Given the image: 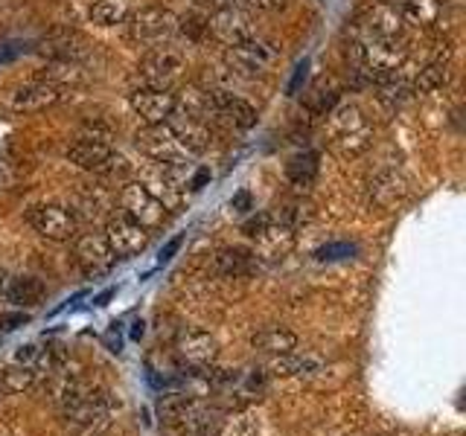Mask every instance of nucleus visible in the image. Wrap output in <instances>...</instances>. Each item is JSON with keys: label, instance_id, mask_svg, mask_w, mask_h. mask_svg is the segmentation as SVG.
<instances>
[{"label": "nucleus", "instance_id": "7c9ffc66", "mask_svg": "<svg viewBox=\"0 0 466 436\" xmlns=\"http://www.w3.org/2000/svg\"><path fill=\"white\" fill-rule=\"evenodd\" d=\"M213 436H262L259 421L251 413H237L225 421H218Z\"/></svg>", "mask_w": 466, "mask_h": 436}, {"label": "nucleus", "instance_id": "2f4dec72", "mask_svg": "<svg viewBox=\"0 0 466 436\" xmlns=\"http://www.w3.org/2000/svg\"><path fill=\"white\" fill-rule=\"evenodd\" d=\"M315 172H318V157L315 154H300V157H295L289 164V178L295 181L298 186L312 183Z\"/></svg>", "mask_w": 466, "mask_h": 436}, {"label": "nucleus", "instance_id": "9b49d317", "mask_svg": "<svg viewBox=\"0 0 466 436\" xmlns=\"http://www.w3.org/2000/svg\"><path fill=\"white\" fill-rule=\"evenodd\" d=\"M67 160L85 172H116L126 164L106 140H94V137H82L73 143L67 149Z\"/></svg>", "mask_w": 466, "mask_h": 436}, {"label": "nucleus", "instance_id": "473e14b6", "mask_svg": "<svg viewBox=\"0 0 466 436\" xmlns=\"http://www.w3.org/2000/svg\"><path fill=\"white\" fill-rule=\"evenodd\" d=\"M175 29H181V35L189 38V41H208V18H201V15H187V18H181L178 24H175Z\"/></svg>", "mask_w": 466, "mask_h": 436}, {"label": "nucleus", "instance_id": "4be33fe9", "mask_svg": "<svg viewBox=\"0 0 466 436\" xmlns=\"http://www.w3.org/2000/svg\"><path fill=\"white\" fill-rule=\"evenodd\" d=\"M257 262L251 253L239 251V247H225V251H218L213 256V271L218 276H225V280H242V276L254 273Z\"/></svg>", "mask_w": 466, "mask_h": 436}, {"label": "nucleus", "instance_id": "c85d7f7f", "mask_svg": "<svg viewBox=\"0 0 466 436\" xmlns=\"http://www.w3.org/2000/svg\"><path fill=\"white\" fill-rule=\"evenodd\" d=\"M38 382V372L33 367H24V363H12V367H6L4 372H0V390L4 392H26L33 390Z\"/></svg>", "mask_w": 466, "mask_h": 436}, {"label": "nucleus", "instance_id": "5701e85b", "mask_svg": "<svg viewBox=\"0 0 466 436\" xmlns=\"http://www.w3.org/2000/svg\"><path fill=\"white\" fill-rule=\"evenodd\" d=\"M4 300L12 305H21V309H33V305H41L44 300V285L35 276H15V280H6L4 285Z\"/></svg>", "mask_w": 466, "mask_h": 436}, {"label": "nucleus", "instance_id": "39448f33", "mask_svg": "<svg viewBox=\"0 0 466 436\" xmlns=\"http://www.w3.org/2000/svg\"><path fill=\"white\" fill-rule=\"evenodd\" d=\"M26 222L41 239L56 242V244L73 242L79 236L76 215H73L67 207H62V203H38V207L26 213Z\"/></svg>", "mask_w": 466, "mask_h": 436}, {"label": "nucleus", "instance_id": "e433bc0d", "mask_svg": "<svg viewBox=\"0 0 466 436\" xmlns=\"http://www.w3.org/2000/svg\"><path fill=\"white\" fill-rule=\"evenodd\" d=\"M230 210H233V213H239V215H245L248 210H251V195H248V193L233 195V201H230Z\"/></svg>", "mask_w": 466, "mask_h": 436}, {"label": "nucleus", "instance_id": "79ce46f5", "mask_svg": "<svg viewBox=\"0 0 466 436\" xmlns=\"http://www.w3.org/2000/svg\"><path fill=\"white\" fill-rule=\"evenodd\" d=\"M0 399H4V390H0Z\"/></svg>", "mask_w": 466, "mask_h": 436}, {"label": "nucleus", "instance_id": "ddd939ff", "mask_svg": "<svg viewBox=\"0 0 466 436\" xmlns=\"http://www.w3.org/2000/svg\"><path fill=\"white\" fill-rule=\"evenodd\" d=\"M210 120H222L230 128H254L257 111L251 102H245L242 96L230 91H210Z\"/></svg>", "mask_w": 466, "mask_h": 436}, {"label": "nucleus", "instance_id": "a211bd4d", "mask_svg": "<svg viewBox=\"0 0 466 436\" xmlns=\"http://www.w3.org/2000/svg\"><path fill=\"white\" fill-rule=\"evenodd\" d=\"M364 29H368V35L373 38H402L405 35L402 12L397 6L376 0V4L364 9Z\"/></svg>", "mask_w": 466, "mask_h": 436}, {"label": "nucleus", "instance_id": "0eeeda50", "mask_svg": "<svg viewBox=\"0 0 466 436\" xmlns=\"http://www.w3.org/2000/svg\"><path fill=\"white\" fill-rule=\"evenodd\" d=\"M120 210H123V215H128L131 222L143 224L146 230L157 227L167 218V207L140 181H131L120 189Z\"/></svg>", "mask_w": 466, "mask_h": 436}, {"label": "nucleus", "instance_id": "f704fd0d", "mask_svg": "<svg viewBox=\"0 0 466 436\" xmlns=\"http://www.w3.org/2000/svg\"><path fill=\"white\" fill-rule=\"evenodd\" d=\"M268 224H271V215H268V213H259V215H254V218H248V222L242 224V230H245L251 239H257L259 233L266 230Z\"/></svg>", "mask_w": 466, "mask_h": 436}, {"label": "nucleus", "instance_id": "bb28decb", "mask_svg": "<svg viewBox=\"0 0 466 436\" xmlns=\"http://www.w3.org/2000/svg\"><path fill=\"white\" fill-rule=\"evenodd\" d=\"M449 76H451V62H426L420 67V73H417V79H414V84H411V91L414 94H437L441 87H446V82H449Z\"/></svg>", "mask_w": 466, "mask_h": 436}, {"label": "nucleus", "instance_id": "2eb2a0df", "mask_svg": "<svg viewBox=\"0 0 466 436\" xmlns=\"http://www.w3.org/2000/svg\"><path fill=\"white\" fill-rule=\"evenodd\" d=\"M175 349H178L181 361L189 363V367H196V370H208L210 363L216 361V355H218L216 338L208 332H201V329H184L178 334V343H175Z\"/></svg>", "mask_w": 466, "mask_h": 436}, {"label": "nucleus", "instance_id": "4468645a", "mask_svg": "<svg viewBox=\"0 0 466 436\" xmlns=\"http://www.w3.org/2000/svg\"><path fill=\"white\" fill-rule=\"evenodd\" d=\"M364 193H368V203L376 210H390L408 195V181L397 169H379L373 178L364 183Z\"/></svg>", "mask_w": 466, "mask_h": 436}, {"label": "nucleus", "instance_id": "393cba45", "mask_svg": "<svg viewBox=\"0 0 466 436\" xmlns=\"http://www.w3.org/2000/svg\"><path fill=\"white\" fill-rule=\"evenodd\" d=\"M47 390H50V401L58 404V407H65L67 401H73L76 396H82V392H85V384L79 382V375H76V372H67V370L62 367V370L50 372Z\"/></svg>", "mask_w": 466, "mask_h": 436}, {"label": "nucleus", "instance_id": "6e6552de", "mask_svg": "<svg viewBox=\"0 0 466 436\" xmlns=\"http://www.w3.org/2000/svg\"><path fill=\"white\" fill-rule=\"evenodd\" d=\"M128 108L135 111L146 125L155 123H169L175 116V94L169 87H155V84H140L128 96Z\"/></svg>", "mask_w": 466, "mask_h": 436}, {"label": "nucleus", "instance_id": "72a5a7b5", "mask_svg": "<svg viewBox=\"0 0 466 436\" xmlns=\"http://www.w3.org/2000/svg\"><path fill=\"white\" fill-rule=\"evenodd\" d=\"M414 91H411V84L408 82H393V76L390 79H382V84H379V99L382 102H390V105H400V102H405L408 96H411Z\"/></svg>", "mask_w": 466, "mask_h": 436}, {"label": "nucleus", "instance_id": "c9c22d12", "mask_svg": "<svg viewBox=\"0 0 466 436\" xmlns=\"http://www.w3.org/2000/svg\"><path fill=\"white\" fill-rule=\"evenodd\" d=\"M239 6H251L257 12H280L286 0H239Z\"/></svg>", "mask_w": 466, "mask_h": 436}, {"label": "nucleus", "instance_id": "a19ab883", "mask_svg": "<svg viewBox=\"0 0 466 436\" xmlns=\"http://www.w3.org/2000/svg\"><path fill=\"white\" fill-rule=\"evenodd\" d=\"M382 4H390V6H397V9H400V6L405 4V0H382Z\"/></svg>", "mask_w": 466, "mask_h": 436}, {"label": "nucleus", "instance_id": "4c0bfd02", "mask_svg": "<svg viewBox=\"0 0 466 436\" xmlns=\"http://www.w3.org/2000/svg\"><path fill=\"white\" fill-rule=\"evenodd\" d=\"M198 6H210V9H218V6H239V0H196Z\"/></svg>", "mask_w": 466, "mask_h": 436}, {"label": "nucleus", "instance_id": "9d476101", "mask_svg": "<svg viewBox=\"0 0 466 436\" xmlns=\"http://www.w3.org/2000/svg\"><path fill=\"white\" fill-rule=\"evenodd\" d=\"M181 73H184V55L172 47H157L152 53H146L137 64L140 84L169 87L175 79H181Z\"/></svg>", "mask_w": 466, "mask_h": 436}, {"label": "nucleus", "instance_id": "cd10ccee", "mask_svg": "<svg viewBox=\"0 0 466 436\" xmlns=\"http://www.w3.org/2000/svg\"><path fill=\"white\" fill-rule=\"evenodd\" d=\"M329 145H332V152L339 154L341 160H359V157L373 145V128H370V125H364V128L353 131V134L332 140Z\"/></svg>", "mask_w": 466, "mask_h": 436}, {"label": "nucleus", "instance_id": "58836bf2", "mask_svg": "<svg viewBox=\"0 0 466 436\" xmlns=\"http://www.w3.org/2000/svg\"><path fill=\"white\" fill-rule=\"evenodd\" d=\"M24 320H26V314H15V317H4V329H15V323H24Z\"/></svg>", "mask_w": 466, "mask_h": 436}, {"label": "nucleus", "instance_id": "c756f323", "mask_svg": "<svg viewBox=\"0 0 466 436\" xmlns=\"http://www.w3.org/2000/svg\"><path fill=\"white\" fill-rule=\"evenodd\" d=\"M268 370L274 375H303V372H315L318 370V361L315 358H300L295 352H289V355H271Z\"/></svg>", "mask_w": 466, "mask_h": 436}, {"label": "nucleus", "instance_id": "f3484780", "mask_svg": "<svg viewBox=\"0 0 466 436\" xmlns=\"http://www.w3.org/2000/svg\"><path fill=\"white\" fill-rule=\"evenodd\" d=\"M62 99H65V87L50 84V82H44V79H35V82L21 84L18 91H15L12 108L15 111H44V108L58 105Z\"/></svg>", "mask_w": 466, "mask_h": 436}, {"label": "nucleus", "instance_id": "a878e982", "mask_svg": "<svg viewBox=\"0 0 466 436\" xmlns=\"http://www.w3.org/2000/svg\"><path fill=\"white\" fill-rule=\"evenodd\" d=\"M135 0H94L91 4V21L96 26H120L128 21Z\"/></svg>", "mask_w": 466, "mask_h": 436}, {"label": "nucleus", "instance_id": "423d86ee", "mask_svg": "<svg viewBox=\"0 0 466 436\" xmlns=\"http://www.w3.org/2000/svg\"><path fill=\"white\" fill-rule=\"evenodd\" d=\"M175 24H178V18H175V12L167 9V6H140V9H131L128 15V38L140 44V47H146V44H155V41H164Z\"/></svg>", "mask_w": 466, "mask_h": 436}, {"label": "nucleus", "instance_id": "f8f14e48", "mask_svg": "<svg viewBox=\"0 0 466 436\" xmlns=\"http://www.w3.org/2000/svg\"><path fill=\"white\" fill-rule=\"evenodd\" d=\"M102 236H106L114 256H135V253L143 251L146 242H149V233H146V227L137 224V222H131V218L123 215V213L108 218L106 233H102Z\"/></svg>", "mask_w": 466, "mask_h": 436}, {"label": "nucleus", "instance_id": "aec40b11", "mask_svg": "<svg viewBox=\"0 0 466 436\" xmlns=\"http://www.w3.org/2000/svg\"><path fill=\"white\" fill-rule=\"evenodd\" d=\"M364 125H368V120H364V114H361V108L356 105V102H341V105H335L327 114V123H324L329 143L339 140V137L353 134V131H359Z\"/></svg>", "mask_w": 466, "mask_h": 436}, {"label": "nucleus", "instance_id": "b1692460", "mask_svg": "<svg viewBox=\"0 0 466 436\" xmlns=\"http://www.w3.org/2000/svg\"><path fill=\"white\" fill-rule=\"evenodd\" d=\"M175 134H178L181 145L187 154H201L210 145V128L204 120H193V116H181L178 125H172Z\"/></svg>", "mask_w": 466, "mask_h": 436}, {"label": "nucleus", "instance_id": "412c9836", "mask_svg": "<svg viewBox=\"0 0 466 436\" xmlns=\"http://www.w3.org/2000/svg\"><path fill=\"white\" fill-rule=\"evenodd\" d=\"M251 346L268 358L271 355H289L298 349V334L291 329H283V326H266V329L254 332Z\"/></svg>", "mask_w": 466, "mask_h": 436}, {"label": "nucleus", "instance_id": "f257e3e1", "mask_svg": "<svg viewBox=\"0 0 466 436\" xmlns=\"http://www.w3.org/2000/svg\"><path fill=\"white\" fill-rule=\"evenodd\" d=\"M62 416L67 421V428L79 436H99L106 433L108 425H111V401L108 396H102V392H82L73 401H67L62 407Z\"/></svg>", "mask_w": 466, "mask_h": 436}, {"label": "nucleus", "instance_id": "7ed1b4c3", "mask_svg": "<svg viewBox=\"0 0 466 436\" xmlns=\"http://www.w3.org/2000/svg\"><path fill=\"white\" fill-rule=\"evenodd\" d=\"M137 149L155 160L157 166H169V169H184L187 166V152L184 145L178 140V134H175L172 123H155V125H143L137 131Z\"/></svg>", "mask_w": 466, "mask_h": 436}, {"label": "nucleus", "instance_id": "6ab92c4d", "mask_svg": "<svg viewBox=\"0 0 466 436\" xmlns=\"http://www.w3.org/2000/svg\"><path fill=\"white\" fill-rule=\"evenodd\" d=\"M405 26H417V29H437L446 15L443 0H405L400 6Z\"/></svg>", "mask_w": 466, "mask_h": 436}, {"label": "nucleus", "instance_id": "1a4fd4ad", "mask_svg": "<svg viewBox=\"0 0 466 436\" xmlns=\"http://www.w3.org/2000/svg\"><path fill=\"white\" fill-rule=\"evenodd\" d=\"M208 35L218 44H225V47H233V44L254 35L251 15L242 6H218L208 15Z\"/></svg>", "mask_w": 466, "mask_h": 436}, {"label": "nucleus", "instance_id": "ea45409f", "mask_svg": "<svg viewBox=\"0 0 466 436\" xmlns=\"http://www.w3.org/2000/svg\"><path fill=\"white\" fill-rule=\"evenodd\" d=\"M4 285H6V273L0 271V297H4Z\"/></svg>", "mask_w": 466, "mask_h": 436}, {"label": "nucleus", "instance_id": "20e7f679", "mask_svg": "<svg viewBox=\"0 0 466 436\" xmlns=\"http://www.w3.org/2000/svg\"><path fill=\"white\" fill-rule=\"evenodd\" d=\"M277 62V47L266 38H245L239 44H233L225 53V64L230 73L245 79H257L262 73H268Z\"/></svg>", "mask_w": 466, "mask_h": 436}, {"label": "nucleus", "instance_id": "dca6fc26", "mask_svg": "<svg viewBox=\"0 0 466 436\" xmlns=\"http://www.w3.org/2000/svg\"><path fill=\"white\" fill-rule=\"evenodd\" d=\"M114 259L116 256L111 253V247L102 233H85V236H76V262L87 276H99V273L111 271Z\"/></svg>", "mask_w": 466, "mask_h": 436}, {"label": "nucleus", "instance_id": "f03ea898", "mask_svg": "<svg viewBox=\"0 0 466 436\" xmlns=\"http://www.w3.org/2000/svg\"><path fill=\"white\" fill-rule=\"evenodd\" d=\"M359 62L364 73L373 79H390L393 73L408 64V44L405 38H373L368 35L359 44Z\"/></svg>", "mask_w": 466, "mask_h": 436}]
</instances>
